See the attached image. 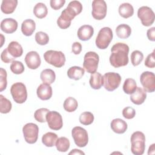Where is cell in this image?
Segmentation results:
<instances>
[{"label":"cell","mask_w":155,"mask_h":155,"mask_svg":"<svg viewBox=\"0 0 155 155\" xmlns=\"http://www.w3.org/2000/svg\"><path fill=\"white\" fill-rule=\"evenodd\" d=\"M12 96L15 102L23 104L27 99V91L25 85L22 82H16L10 88Z\"/></svg>","instance_id":"5"},{"label":"cell","mask_w":155,"mask_h":155,"mask_svg":"<svg viewBox=\"0 0 155 155\" xmlns=\"http://www.w3.org/2000/svg\"><path fill=\"white\" fill-rule=\"evenodd\" d=\"M111 128L117 134H123L127 130V124L124 120L116 118L113 119L110 124Z\"/></svg>","instance_id":"20"},{"label":"cell","mask_w":155,"mask_h":155,"mask_svg":"<svg viewBox=\"0 0 155 155\" xmlns=\"http://www.w3.org/2000/svg\"><path fill=\"white\" fill-rule=\"evenodd\" d=\"M147 98V94L144 90L140 87L136 88V90L130 96L131 101L136 105H140L144 102Z\"/></svg>","instance_id":"19"},{"label":"cell","mask_w":155,"mask_h":155,"mask_svg":"<svg viewBox=\"0 0 155 155\" xmlns=\"http://www.w3.org/2000/svg\"><path fill=\"white\" fill-rule=\"evenodd\" d=\"M143 59V53L139 50H134L131 54V62L133 66L139 65Z\"/></svg>","instance_id":"37"},{"label":"cell","mask_w":155,"mask_h":155,"mask_svg":"<svg viewBox=\"0 0 155 155\" xmlns=\"http://www.w3.org/2000/svg\"><path fill=\"white\" fill-rule=\"evenodd\" d=\"M25 62L30 69L35 70L40 66L41 60L38 52L31 51L27 53L25 57Z\"/></svg>","instance_id":"15"},{"label":"cell","mask_w":155,"mask_h":155,"mask_svg":"<svg viewBox=\"0 0 155 155\" xmlns=\"http://www.w3.org/2000/svg\"><path fill=\"white\" fill-rule=\"evenodd\" d=\"M76 16V13L67 7L62 12L61 16L57 19L58 25L62 29H66L71 25L72 19Z\"/></svg>","instance_id":"13"},{"label":"cell","mask_w":155,"mask_h":155,"mask_svg":"<svg viewBox=\"0 0 155 155\" xmlns=\"http://www.w3.org/2000/svg\"><path fill=\"white\" fill-rule=\"evenodd\" d=\"M94 34V29L90 25H84L79 28L77 35L79 39L83 41L89 40Z\"/></svg>","instance_id":"18"},{"label":"cell","mask_w":155,"mask_h":155,"mask_svg":"<svg viewBox=\"0 0 155 155\" xmlns=\"http://www.w3.org/2000/svg\"><path fill=\"white\" fill-rule=\"evenodd\" d=\"M71 135L75 144L79 147H85L88 142L87 131L81 127H75L71 130Z\"/></svg>","instance_id":"9"},{"label":"cell","mask_w":155,"mask_h":155,"mask_svg":"<svg viewBox=\"0 0 155 155\" xmlns=\"http://www.w3.org/2000/svg\"><path fill=\"white\" fill-rule=\"evenodd\" d=\"M137 16L140 19L142 24L145 27L152 25L155 18L154 12L147 6H142L138 9Z\"/></svg>","instance_id":"10"},{"label":"cell","mask_w":155,"mask_h":155,"mask_svg":"<svg viewBox=\"0 0 155 155\" xmlns=\"http://www.w3.org/2000/svg\"><path fill=\"white\" fill-rule=\"evenodd\" d=\"M140 81L145 92L152 93L155 90V75L153 72L146 71L140 76Z\"/></svg>","instance_id":"11"},{"label":"cell","mask_w":155,"mask_h":155,"mask_svg":"<svg viewBox=\"0 0 155 155\" xmlns=\"http://www.w3.org/2000/svg\"><path fill=\"white\" fill-rule=\"evenodd\" d=\"M147 35L148 39L151 41H155V27H151L147 30Z\"/></svg>","instance_id":"47"},{"label":"cell","mask_w":155,"mask_h":155,"mask_svg":"<svg viewBox=\"0 0 155 155\" xmlns=\"http://www.w3.org/2000/svg\"><path fill=\"white\" fill-rule=\"evenodd\" d=\"M102 76L103 85L105 89L109 91H113L117 88L121 82V77L117 73L108 72Z\"/></svg>","instance_id":"6"},{"label":"cell","mask_w":155,"mask_h":155,"mask_svg":"<svg viewBox=\"0 0 155 155\" xmlns=\"http://www.w3.org/2000/svg\"><path fill=\"white\" fill-rule=\"evenodd\" d=\"M113 37L112 30L108 27H103L99 30L96 38V45L99 49H106L112 41Z\"/></svg>","instance_id":"3"},{"label":"cell","mask_w":155,"mask_h":155,"mask_svg":"<svg viewBox=\"0 0 155 155\" xmlns=\"http://www.w3.org/2000/svg\"><path fill=\"white\" fill-rule=\"evenodd\" d=\"M154 146H155V144L154 143H153L150 147H149V149H148V154H154L155 151V148H154Z\"/></svg>","instance_id":"49"},{"label":"cell","mask_w":155,"mask_h":155,"mask_svg":"<svg viewBox=\"0 0 155 155\" xmlns=\"http://www.w3.org/2000/svg\"><path fill=\"white\" fill-rule=\"evenodd\" d=\"M67 7L71 9L76 15L80 14L82 10V5L78 1H73L70 2Z\"/></svg>","instance_id":"40"},{"label":"cell","mask_w":155,"mask_h":155,"mask_svg":"<svg viewBox=\"0 0 155 155\" xmlns=\"http://www.w3.org/2000/svg\"><path fill=\"white\" fill-rule=\"evenodd\" d=\"M119 13L124 18H128L134 14V8L130 3H123L119 7Z\"/></svg>","instance_id":"27"},{"label":"cell","mask_w":155,"mask_h":155,"mask_svg":"<svg viewBox=\"0 0 155 155\" xmlns=\"http://www.w3.org/2000/svg\"><path fill=\"white\" fill-rule=\"evenodd\" d=\"M107 6L104 0H94L92 2V16L96 20L103 19L107 15Z\"/></svg>","instance_id":"12"},{"label":"cell","mask_w":155,"mask_h":155,"mask_svg":"<svg viewBox=\"0 0 155 155\" xmlns=\"http://www.w3.org/2000/svg\"><path fill=\"white\" fill-rule=\"evenodd\" d=\"M131 151L135 155H142L145 148V136L141 131L134 132L131 136Z\"/></svg>","instance_id":"2"},{"label":"cell","mask_w":155,"mask_h":155,"mask_svg":"<svg viewBox=\"0 0 155 155\" xmlns=\"http://www.w3.org/2000/svg\"><path fill=\"white\" fill-rule=\"evenodd\" d=\"M122 115L125 119H131L134 117L136 115V111L131 107H127L123 109Z\"/></svg>","instance_id":"42"},{"label":"cell","mask_w":155,"mask_h":155,"mask_svg":"<svg viewBox=\"0 0 155 155\" xmlns=\"http://www.w3.org/2000/svg\"><path fill=\"white\" fill-rule=\"evenodd\" d=\"M71 51L74 54H79L82 51V45L78 42H74L71 46Z\"/></svg>","instance_id":"46"},{"label":"cell","mask_w":155,"mask_h":155,"mask_svg":"<svg viewBox=\"0 0 155 155\" xmlns=\"http://www.w3.org/2000/svg\"><path fill=\"white\" fill-rule=\"evenodd\" d=\"M110 62L114 68L125 66L128 63L129 47L126 44L117 42L113 45L111 48Z\"/></svg>","instance_id":"1"},{"label":"cell","mask_w":155,"mask_h":155,"mask_svg":"<svg viewBox=\"0 0 155 155\" xmlns=\"http://www.w3.org/2000/svg\"><path fill=\"white\" fill-rule=\"evenodd\" d=\"M145 65L148 68H153L155 67V62H154V50L153 52L149 54L145 61Z\"/></svg>","instance_id":"43"},{"label":"cell","mask_w":155,"mask_h":155,"mask_svg":"<svg viewBox=\"0 0 155 155\" xmlns=\"http://www.w3.org/2000/svg\"><path fill=\"white\" fill-rule=\"evenodd\" d=\"M44 58L47 63L57 68L62 67L65 62V56L61 51L48 50L44 54Z\"/></svg>","instance_id":"4"},{"label":"cell","mask_w":155,"mask_h":155,"mask_svg":"<svg viewBox=\"0 0 155 155\" xmlns=\"http://www.w3.org/2000/svg\"><path fill=\"white\" fill-rule=\"evenodd\" d=\"M7 48L10 54L15 58L21 56L23 53L22 46L16 41H12L10 42Z\"/></svg>","instance_id":"22"},{"label":"cell","mask_w":155,"mask_h":155,"mask_svg":"<svg viewBox=\"0 0 155 155\" xmlns=\"http://www.w3.org/2000/svg\"><path fill=\"white\" fill-rule=\"evenodd\" d=\"M78 107V103L76 99L73 97H68L64 102V108L69 113L74 111Z\"/></svg>","instance_id":"33"},{"label":"cell","mask_w":155,"mask_h":155,"mask_svg":"<svg viewBox=\"0 0 155 155\" xmlns=\"http://www.w3.org/2000/svg\"><path fill=\"white\" fill-rule=\"evenodd\" d=\"M85 154V153L83 151H82L80 150H78V149H74L72 151H71L69 153V154Z\"/></svg>","instance_id":"48"},{"label":"cell","mask_w":155,"mask_h":155,"mask_svg":"<svg viewBox=\"0 0 155 155\" xmlns=\"http://www.w3.org/2000/svg\"><path fill=\"white\" fill-rule=\"evenodd\" d=\"M18 28V22L13 18H5L1 22V29L5 33H14Z\"/></svg>","instance_id":"17"},{"label":"cell","mask_w":155,"mask_h":155,"mask_svg":"<svg viewBox=\"0 0 155 155\" xmlns=\"http://www.w3.org/2000/svg\"><path fill=\"white\" fill-rule=\"evenodd\" d=\"M18 5L17 0H3L1 3V11L5 14L12 13Z\"/></svg>","instance_id":"25"},{"label":"cell","mask_w":155,"mask_h":155,"mask_svg":"<svg viewBox=\"0 0 155 155\" xmlns=\"http://www.w3.org/2000/svg\"><path fill=\"white\" fill-rule=\"evenodd\" d=\"M58 136L56 133L48 132L42 136V142L47 147H52L55 145Z\"/></svg>","instance_id":"29"},{"label":"cell","mask_w":155,"mask_h":155,"mask_svg":"<svg viewBox=\"0 0 155 155\" xmlns=\"http://www.w3.org/2000/svg\"><path fill=\"white\" fill-rule=\"evenodd\" d=\"M50 110L46 108H41L36 110L34 113V117L39 122L43 123L46 122V116Z\"/></svg>","instance_id":"36"},{"label":"cell","mask_w":155,"mask_h":155,"mask_svg":"<svg viewBox=\"0 0 155 155\" xmlns=\"http://www.w3.org/2000/svg\"><path fill=\"white\" fill-rule=\"evenodd\" d=\"M46 121L49 128L53 130H59L63 126L62 118L60 113L56 111H50L46 116Z\"/></svg>","instance_id":"14"},{"label":"cell","mask_w":155,"mask_h":155,"mask_svg":"<svg viewBox=\"0 0 155 155\" xmlns=\"http://www.w3.org/2000/svg\"><path fill=\"white\" fill-rule=\"evenodd\" d=\"M11 71L16 74H19L24 71V66L21 61H13L10 65Z\"/></svg>","instance_id":"39"},{"label":"cell","mask_w":155,"mask_h":155,"mask_svg":"<svg viewBox=\"0 0 155 155\" xmlns=\"http://www.w3.org/2000/svg\"><path fill=\"white\" fill-rule=\"evenodd\" d=\"M70 143L69 140L65 137L58 138L56 142L55 146L58 151L60 152H66L69 149Z\"/></svg>","instance_id":"32"},{"label":"cell","mask_w":155,"mask_h":155,"mask_svg":"<svg viewBox=\"0 0 155 155\" xmlns=\"http://www.w3.org/2000/svg\"><path fill=\"white\" fill-rule=\"evenodd\" d=\"M35 40L38 44L41 45H45L48 44L49 41V37L46 33L38 31L35 35Z\"/></svg>","instance_id":"38"},{"label":"cell","mask_w":155,"mask_h":155,"mask_svg":"<svg viewBox=\"0 0 155 155\" xmlns=\"http://www.w3.org/2000/svg\"><path fill=\"white\" fill-rule=\"evenodd\" d=\"M1 59L2 60V61H3L4 62L8 64L10 63L11 62H13V61H15V58L12 57L10 53H8L7 48H6L5 50H4L2 51V52L1 53Z\"/></svg>","instance_id":"44"},{"label":"cell","mask_w":155,"mask_h":155,"mask_svg":"<svg viewBox=\"0 0 155 155\" xmlns=\"http://www.w3.org/2000/svg\"><path fill=\"white\" fill-rule=\"evenodd\" d=\"M85 73V70L83 68L78 66H73L67 71V76L71 79L75 81L79 80L82 78Z\"/></svg>","instance_id":"26"},{"label":"cell","mask_w":155,"mask_h":155,"mask_svg":"<svg viewBox=\"0 0 155 155\" xmlns=\"http://www.w3.org/2000/svg\"><path fill=\"white\" fill-rule=\"evenodd\" d=\"M36 93L40 99L42 101L48 100L52 96V88L50 85L44 83L41 84L38 87Z\"/></svg>","instance_id":"16"},{"label":"cell","mask_w":155,"mask_h":155,"mask_svg":"<svg viewBox=\"0 0 155 155\" xmlns=\"http://www.w3.org/2000/svg\"><path fill=\"white\" fill-rule=\"evenodd\" d=\"M116 33L119 38L127 39L130 36L131 33V29L128 25L122 24L116 27Z\"/></svg>","instance_id":"28"},{"label":"cell","mask_w":155,"mask_h":155,"mask_svg":"<svg viewBox=\"0 0 155 155\" xmlns=\"http://www.w3.org/2000/svg\"><path fill=\"white\" fill-rule=\"evenodd\" d=\"M36 28L35 22L31 19L24 20L21 24L22 33L27 36H31Z\"/></svg>","instance_id":"21"},{"label":"cell","mask_w":155,"mask_h":155,"mask_svg":"<svg viewBox=\"0 0 155 155\" xmlns=\"http://www.w3.org/2000/svg\"><path fill=\"white\" fill-rule=\"evenodd\" d=\"M7 71L3 68H0V91H4L7 85Z\"/></svg>","instance_id":"41"},{"label":"cell","mask_w":155,"mask_h":155,"mask_svg":"<svg viewBox=\"0 0 155 155\" xmlns=\"http://www.w3.org/2000/svg\"><path fill=\"white\" fill-rule=\"evenodd\" d=\"M33 13L36 17L39 19H42L48 14V9L45 4L42 2L37 3L33 8Z\"/></svg>","instance_id":"30"},{"label":"cell","mask_w":155,"mask_h":155,"mask_svg":"<svg viewBox=\"0 0 155 155\" xmlns=\"http://www.w3.org/2000/svg\"><path fill=\"white\" fill-rule=\"evenodd\" d=\"M1 38H2V42H1V47H2V45H3V40H4V36H3L2 34H1Z\"/></svg>","instance_id":"50"},{"label":"cell","mask_w":155,"mask_h":155,"mask_svg":"<svg viewBox=\"0 0 155 155\" xmlns=\"http://www.w3.org/2000/svg\"><path fill=\"white\" fill-rule=\"evenodd\" d=\"M40 78L43 83L50 85L54 82L56 79V74L53 70L47 68L41 71Z\"/></svg>","instance_id":"23"},{"label":"cell","mask_w":155,"mask_h":155,"mask_svg":"<svg viewBox=\"0 0 155 155\" xmlns=\"http://www.w3.org/2000/svg\"><path fill=\"white\" fill-rule=\"evenodd\" d=\"M89 83L92 88L99 90L103 85V76L100 73L95 72L91 74Z\"/></svg>","instance_id":"24"},{"label":"cell","mask_w":155,"mask_h":155,"mask_svg":"<svg viewBox=\"0 0 155 155\" xmlns=\"http://www.w3.org/2000/svg\"><path fill=\"white\" fill-rule=\"evenodd\" d=\"M137 88V84L134 79L127 78L125 80L123 85L124 91L128 94H131Z\"/></svg>","instance_id":"31"},{"label":"cell","mask_w":155,"mask_h":155,"mask_svg":"<svg viewBox=\"0 0 155 155\" xmlns=\"http://www.w3.org/2000/svg\"><path fill=\"white\" fill-rule=\"evenodd\" d=\"M12 107L11 102L6 97H4L3 95H0V112L3 114L9 113Z\"/></svg>","instance_id":"34"},{"label":"cell","mask_w":155,"mask_h":155,"mask_svg":"<svg viewBox=\"0 0 155 155\" xmlns=\"http://www.w3.org/2000/svg\"><path fill=\"white\" fill-rule=\"evenodd\" d=\"M99 61V55L94 51L87 52L84 58L83 67L89 73L96 72Z\"/></svg>","instance_id":"7"},{"label":"cell","mask_w":155,"mask_h":155,"mask_svg":"<svg viewBox=\"0 0 155 155\" xmlns=\"http://www.w3.org/2000/svg\"><path fill=\"white\" fill-rule=\"evenodd\" d=\"M65 3V0H51L50 1L51 7L55 10L60 9L64 6Z\"/></svg>","instance_id":"45"},{"label":"cell","mask_w":155,"mask_h":155,"mask_svg":"<svg viewBox=\"0 0 155 155\" xmlns=\"http://www.w3.org/2000/svg\"><path fill=\"white\" fill-rule=\"evenodd\" d=\"M22 132L25 140L30 144L36 142L38 138L39 128L34 123H28L22 128Z\"/></svg>","instance_id":"8"},{"label":"cell","mask_w":155,"mask_h":155,"mask_svg":"<svg viewBox=\"0 0 155 155\" xmlns=\"http://www.w3.org/2000/svg\"><path fill=\"white\" fill-rule=\"evenodd\" d=\"M81 124L84 125H88L93 123L94 120V115L89 111H85L81 114L79 118Z\"/></svg>","instance_id":"35"}]
</instances>
